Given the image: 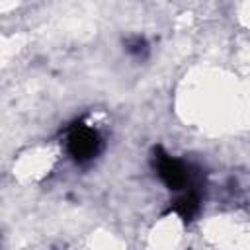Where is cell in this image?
I'll use <instances>...</instances> for the list:
<instances>
[{
    "instance_id": "3957f363",
    "label": "cell",
    "mask_w": 250,
    "mask_h": 250,
    "mask_svg": "<svg viewBox=\"0 0 250 250\" xmlns=\"http://www.w3.org/2000/svg\"><path fill=\"white\" fill-rule=\"evenodd\" d=\"M199 207H201L199 189L191 184L189 188H186L184 193H180V195L170 203V207L166 209V213H176V215L182 217L184 223H189V221H193V217L199 213Z\"/></svg>"
},
{
    "instance_id": "277c9868",
    "label": "cell",
    "mask_w": 250,
    "mask_h": 250,
    "mask_svg": "<svg viewBox=\"0 0 250 250\" xmlns=\"http://www.w3.org/2000/svg\"><path fill=\"white\" fill-rule=\"evenodd\" d=\"M125 51L129 55L137 57V59H145L146 53H148V45H146V41L143 37L137 35V37H131V39L125 41Z\"/></svg>"
},
{
    "instance_id": "7a4b0ae2",
    "label": "cell",
    "mask_w": 250,
    "mask_h": 250,
    "mask_svg": "<svg viewBox=\"0 0 250 250\" xmlns=\"http://www.w3.org/2000/svg\"><path fill=\"white\" fill-rule=\"evenodd\" d=\"M102 135L84 123L74 125L66 135V152L76 164L92 162L102 150Z\"/></svg>"
},
{
    "instance_id": "6da1fadb",
    "label": "cell",
    "mask_w": 250,
    "mask_h": 250,
    "mask_svg": "<svg viewBox=\"0 0 250 250\" xmlns=\"http://www.w3.org/2000/svg\"><path fill=\"white\" fill-rule=\"evenodd\" d=\"M152 168L156 170L162 184L172 191H184L191 186V172L186 162L170 156L162 146L152 148Z\"/></svg>"
}]
</instances>
